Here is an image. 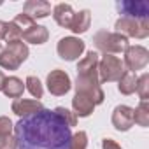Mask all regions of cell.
<instances>
[{"mask_svg": "<svg viewBox=\"0 0 149 149\" xmlns=\"http://www.w3.org/2000/svg\"><path fill=\"white\" fill-rule=\"evenodd\" d=\"M2 51H4V49H2V46H0V54H2Z\"/></svg>", "mask_w": 149, "mask_h": 149, "instance_id": "836d02e7", "label": "cell"}, {"mask_svg": "<svg viewBox=\"0 0 149 149\" xmlns=\"http://www.w3.org/2000/svg\"><path fill=\"white\" fill-rule=\"evenodd\" d=\"M90 25H91V13L88 9H83L74 14L68 30H72L74 33H84V32H88Z\"/></svg>", "mask_w": 149, "mask_h": 149, "instance_id": "e0dca14e", "label": "cell"}, {"mask_svg": "<svg viewBox=\"0 0 149 149\" xmlns=\"http://www.w3.org/2000/svg\"><path fill=\"white\" fill-rule=\"evenodd\" d=\"M6 26H7V23L6 21H0V40L4 39V35H6Z\"/></svg>", "mask_w": 149, "mask_h": 149, "instance_id": "1f68e13d", "label": "cell"}, {"mask_svg": "<svg viewBox=\"0 0 149 149\" xmlns=\"http://www.w3.org/2000/svg\"><path fill=\"white\" fill-rule=\"evenodd\" d=\"M98 60L100 54L97 51H88L77 63V76H98Z\"/></svg>", "mask_w": 149, "mask_h": 149, "instance_id": "7c38bea8", "label": "cell"}, {"mask_svg": "<svg viewBox=\"0 0 149 149\" xmlns=\"http://www.w3.org/2000/svg\"><path fill=\"white\" fill-rule=\"evenodd\" d=\"M102 149H123L114 139H104L102 140Z\"/></svg>", "mask_w": 149, "mask_h": 149, "instance_id": "4dcf8cb0", "label": "cell"}, {"mask_svg": "<svg viewBox=\"0 0 149 149\" xmlns=\"http://www.w3.org/2000/svg\"><path fill=\"white\" fill-rule=\"evenodd\" d=\"M2 91H4V95L9 97V98H14V100H16V98H21V95H23V91H25V83H23L19 77H16V76L6 77V83H4Z\"/></svg>", "mask_w": 149, "mask_h": 149, "instance_id": "ac0fdd59", "label": "cell"}, {"mask_svg": "<svg viewBox=\"0 0 149 149\" xmlns=\"http://www.w3.org/2000/svg\"><path fill=\"white\" fill-rule=\"evenodd\" d=\"M25 88L30 91V95H32L35 100L42 98V95H44L42 83H40L39 77H35V76H28V77H26V81H25Z\"/></svg>", "mask_w": 149, "mask_h": 149, "instance_id": "603a6c76", "label": "cell"}, {"mask_svg": "<svg viewBox=\"0 0 149 149\" xmlns=\"http://www.w3.org/2000/svg\"><path fill=\"white\" fill-rule=\"evenodd\" d=\"M93 44L98 51L104 54H118L125 53L128 44V39L118 32H107V30H98L93 37Z\"/></svg>", "mask_w": 149, "mask_h": 149, "instance_id": "7a4b0ae2", "label": "cell"}, {"mask_svg": "<svg viewBox=\"0 0 149 149\" xmlns=\"http://www.w3.org/2000/svg\"><path fill=\"white\" fill-rule=\"evenodd\" d=\"M112 126L118 132H128L135 123H133V107L128 105H118L112 111Z\"/></svg>", "mask_w": 149, "mask_h": 149, "instance_id": "30bf717a", "label": "cell"}, {"mask_svg": "<svg viewBox=\"0 0 149 149\" xmlns=\"http://www.w3.org/2000/svg\"><path fill=\"white\" fill-rule=\"evenodd\" d=\"M49 39V32L46 26H40V25H33L30 30H26L23 35H21V40H25V44H35V46H40L44 42H47Z\"/></svg>", "mask_w": 149, "mask_h": 149, "instance_id": "9a60e30c", "label": "cell"}, {"mask_svg": "<svg viewBox=\"0 0 149 149\" xmlns=\"http://www.w3.org/2000/svg\"><path fill=\"white\" fill-rule=\"evenodd\" d=\"M74 88H76V93L88 97L95 104V107L104 104V100H105V93L100 86L98 76H77Z\"/></svg>", "mask_w": 149, "mask_h": 149, "instance_id": "3957f363", "label": "cell"}, {"mask_svg": "<svg viewBox=\"0 0 149 149\" xmlns=\"http://www.w3.org/2000/svg\"><path fill=\"white\" fill-rule=\"evenodd\" d=\"M74 9H72V6H68V4H58V6H54V9H53V18H54V21L60 25V26H63V28H70V23H72V18H74Z\"/></svg>", "mask_w": 149, "mask_h": 149, "instance_id": "2e32d148", "label": "cell"}, {"mask_svg": "<svg viewBox=\"0 0 149 149\" xmlns=\"http://www.w3.org/2000/svg\"><path fill=\"white\" fill-rule=\"evenodd\" d=\"M84 49H86V44L79 37H63L58 40V46H56L58 56L65 61L79 60V56L84 53Z\"/></svg>", "mask_w": 149, "mask_h": 149, "instance_id": "8992f818", "label": "cell"}, {"mask_svg": "<svg viewBox=\"0 0 149 149\" xmlns=\"http://www.w3.org/2000/svg\"><path fill=\"white\" fill-rule=\"evenodd\" d=\"M46 84H47V91L54 97H63L70 91L72 88V81H70V76L61 70V68H54L47 74V79H46Z\"/></svg>", "mask_w": 149, "mask_h": 149, "instance_id": "52a82bcc", "label": "cell"}, {"mask_svg": "<svg viewBox=\"0 0 149 149\" xmlns=\"http://www.w3.org/2000/svg\"><path fill=\"white\" fill-rule=\"evenodd\" d=\"M125 74L123 61L114 54H104L98 60V81L100 83H114Z\"/></svg>", "mask_w": 149, "mask_h": 149, "instance_id": "277c9868", "label": "cell"}, {"mask_svg": "<svg viewBox=\"0 0 149 149\" xmlns=\"http://www.w3.org/2000/svg\"><path fill=\"white\" fill-rule=\"evenodd\" d=\"M21 65V61L9 51V49H4L2 54H0V67L6 68V70H18Z\"/></svg>", "mask_w": 149, "mask_h": 149, "instance_id": "7402d4cb", "label": "cell"}, {"mask_svg": "<svg viewBox=\"0 0 149 149\" xmlns=\"http://www.w3.org/2000/svg\"><path fill=\"white\" fill-rule=\"evenodd\" d=\"M13 23H14V25H16V26H18V28L21 30V35H23V33H25L26 30H30V28H32V26L35 25V21H33V19L30 18V16H26L25 13L18 14V16H16L14 19H13Z\"/></svg>", "mask_w": 149, "mask_h": 149, "instance_id": "4316f807", "label": "cell"}, {"mask_svg": "<svg viewBox=\"0 0 149 149\" xmlns=\"http://www.w3.org/2000/svg\"><path fill=\"white\" fill-rule=\"evenodd\" d=\"M6 49H9L21 63L23 61H26V58H28V54H30V51H28V46L23 42V40H14V42H9L7 44V47Z\"/></svg>", "mask_w": 149, "mask_h": 149, "instance_id": "44dd1931", "label": "cell"}, {"mask_svg": "<svg viewBox=\"0 0 149 149\" xmlns=\"http://www.w3.org/2000/svg\"><path fill=\"white\" fill-rule=\"evenodd\" d=\"M4 83H6V76H4V72L0 70V91H2V88H4Z\"/></svg>", "mask_w": 149, "mask_h": 149, "instance_id": "d6a6232c", "label": "cell"}, {"mask_svg": "<svg viewBox=\"0 0 149 149\" xmlns=\"http://www.w3.org/2000/svg\"><path fill=\"white\" fill-rule=\"evenodd\" d=\"M140 97V100H147L149 98V74H142L137 79V90H135Z\"/></svg>", "mask_w": 149, "mask_h": 149, "instance_id": "484cf974", "label": "cell"}, {"mask_svg": "<svg viewBox=\"0 0 149 149\" xmlns=\"http://www.w3.org/2000/svg\"><path fill=\"white\" fill-rule=\"evenodd\" d=\"M149 63V51L144 46H128L125 51V60L123 65L128 68V72H137L146 68V65Z\"/></svg>", "mask_w": 149, "mask_h": 149, "instance_id": "ba28073f", "label": "cell"}, {"mask_svg": "<svg viewBox=\"0 0 149 149\" xmlns=\"http://www.w3.org/2000/svg\"><path fill=\"white\" fill-rule=\"evenodd\" d=\"M4 40L9 44V42H14V40H21V30L13 23L9 21L7 26H6V35H4Z\"/></svg>", "mask_w": 149, "mask_h": 149, "instance_id": "83f0119b", "label": "cell"}, {"mask_svg": "<svg viewBox=\"0 0 149 149\" xmlns=\"http://www.w3.org/2000/svg\"><path fill=\"white\" fill-rule=\"evenodd\" d=\"M72 112L76 114L77 118H88V116H91L93 114V111H95V104L88 98V97H84V95H81V93H76V97L72 98Z\"/></svg>", "mask_w": 149, "mask_h": 149, "instance_id": "5bb4252c", "label": "cell"}, {"mask_svg": "<svg viewBox=\"0 0 149 149\" xmlns=\"http://www.w3.org/2000/svg\"><path fill=\"white\" fill-rule=\"evenodd\" d=\"M18 149H68L70 128L51 109L21 118L14 125Z\"/></svg>", "mask_w": 149, "mask_h": 149, "instance_id": "6da1fadb", "label": "cell"}, {"mask_svg": "<svg viewBox=\"0 0 149 149\" xmlns=\"http://www.w3.org/2000/svg\"><path fill=\"white\" fill-rule=\"evenodd\" d=\"M23 13L30 16L32 19L35 18H47L51 14V4L46 0H28L23 6Z\"/></svg>", "mask_w": 149, "mask_h": 149, "instance_id": "4fadbf2b", "label": "cell"}, {"mask_svg": "<svg viewBox=\"0 0 149 149\" xmlns=\"http://www.w3.org/2000/svg\"><path fill=\"white\" fill-rule=\"evenodd\" d=\"M0 149H18L16 137L14 135H7V137L0 135Z\"/></svg>", "mask_w": 149, "mask_h": 149, "instance_id": "f546056e", "label": "cell"}, {"mask_svg": "<svg viewBox=\"0 0 149 149\" xmlns=\"http://www.w3.org/2000/svg\"><path fill=\"white\" fill-rule=\"evenodd\" d=\"M40 109H44L40 100H32V98H16V100H13V105H11V111L19 118H26L30 114H35Z\"/></svg>", "mask_w": 149, "mask_h": 149, "instance_id": "8fae6325", "label": "cell"}, {"mask_svg": "<svg viewBox=\"0 0 149 149\" xmlns=\"http://www.w3.org/2000/svg\"><path fill=\"white\" fill-rule=\"evenodd\" d=\"M121 18L132 19H149V4L146 0H123L116 4Z\"/></svg>", "mask_w": 149, "mask_h": 149, "instance_id": "9c48e42d", "label": "cell"}, {"mask_svg": "<svg viewBox=\"0 0 149 149\" xmlns=\"http://www.w3.org/2000/svg\"><path fill=\"white\" fill-rule=\"evenodd\" d=\"M116 32L133 39H146L149 35V19H132V18H119L114 25Z\"/></svg>", "mask_w": 149, "mask_h": 149, "instance_id": "5b68a950", "label": "cell"}, {"mask_svg": "<svg viewBox=\"0 0 149 149\" xmlns=\"http://www.w3.org/2000/svg\"><path fill=\"white\" fill-rule=\"evenodd\" d=\"M137 74H133V72H128V70H125V74L119 77V81H118V90H119V93L121 95H132V93H135V90H137Z\"/></svg>", "mask_w": 149, "mask_h": 149, "instance_id": "d6986e66", "label": "cell"}, {"mask_svg": "<svg viewBox=\"0 0 149 149\" xmlns=\"http://www.w3.org/2000/svg\"><path fill=\"white\" fill-rule=\"evenodd\" d=\"M88 147V133L79 130L76 133H72L70 142H68V149H86Z\"/></svg>", "mask_w": 149, "mask_h": 149, "instance_id": "cb8c5ba5", "label": "cell"}, {"mask_svg": "<svg viewBox=\"0 0 149 149\" xmlns=\"http://www.w3.org/2000/svg\"><path fill=\"white\" fill-rule=\"evenodd\" d=\"M133 123L139 126H149V104L147 100H140V104L133 109Z\"/></svg>", "mask_w": 149, "mask_h": 149, "instance_id": "ffe728a7", "label": "cell"}, {"mask_svg": "<svg viewBox=\"0 0 149 149\" xmlns=\"http://www.w3.org/2000/svg\"><path fill=\"white\" fill-rule=\"evenodd\" d=\"M13 132H14V123L7 116H0V135L7 137V135H13Z\"/></svg>", "mask_w": 149, "mask_h": 149, "instance_id": "f1b7e54d", "label": "cell"}, {"mask_svg": "<svg viewBox=\"0 0 149 149\" xmlns=\"http://www.w3.org/2000/svg\"><path fill=\"white\" fill-rule=\"evenodd\" d=\"M54 114L68 126V128H72V126H76L77 125V116L74 114L72 111H68V109H65V107H56L54 109Z\"/></svg>", "mask_w": 149, "mask_h": 149, "instance_id": "d4e9b609", "label": "cell"}]
</instances>
